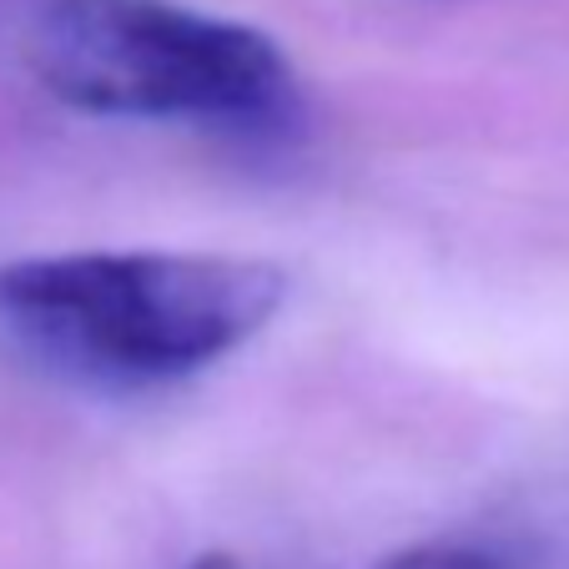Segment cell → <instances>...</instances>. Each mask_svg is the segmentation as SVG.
Listing matches in <instances>:
<instances>
[{
  "instance_id": "cell-1",
  "label": "cell",
  "mask_w": 569,
  "mask_h": 569,
  "mask_svg": "<svg viewBox=\"0 0 569 569\" xmlns=\"http://www.w3.org/2000/svg\"><path fill=\"white\" fill-rule=\"evenodd\" d=\"M288 272L222 252H56L0 268V328L51 373L161 388L258 338Z\"/></svg>"
},
{
  "instance_id": "cell-2",
  "label": "cell",
  "mask_w": 569,
  "mask_h": 569,
  "mask_svg": "<svg viewBox=\"0 0 569 569\" xmlns=\"http://www.w3.org/2000/svg\"><path fill=\"white\" fill-rule=\"evenodd\" d=\"M26 56L56 101L91 117L237 137L282 131L298 117V81L272 36L177 0H46Z\"/></svg>"
},
{
  "instance_id": "cell-4",
  "label": "cell",
  "mask_w": 569,
  "mask_h": 569,
  "mask_svg": "<svg viewBox=\"0 0 569 569\" xmlns=\"http://www.w3.org/2000/svg\"><path fill=\"white\" fill-rule=\"evenodd\" d=\"M187 569H242L237 559H227V555H202V559H192Z\"/></svg>"
},
{
  "instance_id": "cell-3",
  "label": "cell",
  "mask_w": 569,
  "mask_h": 569,
  "mask_svg": "<svg viewBox=\"0 0 569 569\" xmlns=\"http://www.w3.org/2000/svg\"><path fill=\"white\" fill-rule=\"evenodd\" d=\"M373 569H529V555L509 539H433L378 559Z\"/></svg>"
}]
</instances>
